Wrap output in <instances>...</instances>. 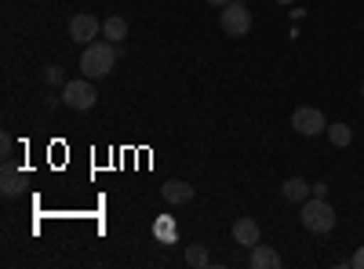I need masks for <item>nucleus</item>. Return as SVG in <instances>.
Listing matches in <instances>:
<instances>
[{"mask_svg":"<svg viewBox=\"0 0 364 269\" xmlns=\"http://www.w3.org/2000/svg\"><path fill=\"white\" fill-rule=\"evenodd\" d=\"M350 265H353V269H364V244H360V251L350 258Z\"/></svg>","mask_w":364,"mask_h":269,"instance_id":"obj_16","label":"nucleus"},{"mask_svg":"<svg viewBox=\"0 0 364 269\" xmlns=\"http://www.w3.org/2000/svg\"><path fill=\"white\" fill-rule=\"evenodd\" d=\"M63 102L70 106V109H91L99 102V92H95V84H91V77H84V80H66V87H63Z\"/></svg>","mask_w":364,"mask_h":269,"instance_id":"obj_4","label":"nucleus"},{"mask_svg":"<svg viewBox=\"0 0 364 269\" xmlns=\"http://www.w3.org/2000/svg\"><path fill=\"white\" fill-rule=\"evenodd\" d=\"M211 8H226V4H233V0H208Z\"/></svg>","mask_w":364,"mask_h":269,"instance_id":"obj_19","label":"nucleus"},{"mask_svg":"<svg viewBox=\"0 0 364 269\" xmlns=\"http://www.w3.org/2000/svg\"><path fill=\"white\" fill-rule=\"evenodd\" d=\"M245 4H248V0H245Z\"/></svg>","mask_w":364,"mask_h":269,"instance_id":"obj_22","label":"nucleus"},{"mask_svg":"<svg viewBox=\"0 0 364 269\" xmlns=\"http://www.w3.org/2000/svg\"><path fill=\"white\" fill-rule=\"evenodd\" d=\"M299 222H302V229H310V233H331L336 229V207H331L324 197H310V200H302V207H299Z\"/></svg>","mask_w":364,"mask_h":269,"instance_id":"obj_2","label":"nucleus"},{"mask_svg":"<svg viewBox=\"0 0 364 269\" xmlns=\"http://www.w3.org/2000/svg\"><path fill=\"white\" fill-rule=\"evenodd\" d=\"M259 236H262V229H259L255 219H237V222H233V241H237V244H245L248 251L259 244Z\"/></svg>","mask_w":364,"mask_h":269,"instance_id":"obj_7","label":"nucleus"},{"mask_svg":"<svg viewBox=\"0 0 364 269\" xmlns=\"http://www.w3.org/2000/svg\"><path fill=\"white\" fill-rule=\"evenodd\" d=\"M219 26L226 37H248L252 29V8L245 4V0H233V4L219 8Z\"/></svg>","mask_w":364,"mask_h":269,"instance_id":"obj_3","label":"nucleus"},{"mask_svg":"<svg viewBox=\"0 0 364 269\" xmlns=\"http://www.w3.org/2000/svg\"><path fill=\"white\" fill-rule=\"evenodd\" d=\"M291 128H295L299 135H306V138H317V135L328 131V121H324V113H321L317 106H299V109L291 113Z\"/></svg>","mask_w":364,"mask_h":269,"instance_id":"obj_5","label":"nucleus"},{"mask_svg":"<svg viewBox=\"0 0 364 269\" xmlns=\"http://www.w3.org/2000/svg\"><path fill=\"white\" fill-rule=\"evenodd\" d=\"M22 186H26L22 171H18L11 160H4V178H0V190H4V197H18V193H22Z\"/></svg>","mask_w":364,"mask_h":269,"instance_id":"obj_11","label":"nucleus"},{"mask_svg":"<svg viewBox=\"0 0 364 269\" xmlns=\"http://www.w3.org/2000/svg\"><path fill=\"white\" fill-rule=\"evenodd\" d=\"M102 33L109 44H120V40H128V18H120V15H109L102 18Z\"/></svg>","mask_w":364,"mask_h":269,"instance_id":"obj_12","label":"nucleus"},{"mask_svg":"<svg viewBox=\"0 0 364 269\" xmlns=\"http://www.w3.org/2000/svg\"><path fill=\"white\" fill-rule=\"evenodd\" d=\"M117 44H106V40H91L84 44L80 51V73L91 77V80H99V77H109L113 66H117Z\"/></svg>","mask_w":364,"mask_h":269,"instance_id":"obj_1","label":"nucleus"},{"mask_svg":"<svg viewBox=\"0 0 364 269\" xmlns=\"http://www.w3.org/2000/svg\"><path fill=\"white\" fill-rule=\"evenodd\" d=\"M248 265L252 269H281V255L273 251L269 244H255L252 255H248Z\"/></svg>","mask_w":364,"mask_h":269,"instance_id":"obj_9","label":"nucleus"},{"mask_svg":"<svg viewBox=\"0 0 364 269\" xmlns=\"http://www.w3.org/2000/svg\"><path fill=\"white\" fill-rule=\"evenodd\" d=\"M360 99H364V84H360Z\"/></svg>","mask_w":364,"mask_h":269,"instance_id":"obj_21","label":"nucleus"},{"mask_svg":"<svg viewBox=\"0 0 364 269\" xmlns=\"http://www.w3.org/2000/svg\"><path fill=\"white\" fill-rule=\"evenodd\" d=\"M281 197H284L288 204H302V200L314 197V186L306 182V178H288V182L281 186Z\"/></svg>","mask_w":364,"mask_h":269,"instance_id":"obj_10","label":"nucleus"},{"mask_svg":"<svg viewBox=\"0 0 364 269\" xmlns=\"http://www.w3.org/2000/svg\"><path fill=\"white\" fill-rule=\"evenodd\" d=\"M314 197H328V182H314Z\"/></svg>","mask_w":364,"mask_h":269,"instance_id":"obj_18","label":"nucleus"},{"mask_svg":"<svg viewBox=\"0 0 364 269\" xmlns=\"http://www.w3.org/2000/svg\"><path fill=\"white\" fill-rule=\"evenodd\" d=\"M99 33H102V22L91 15V11H80V15L70 18V40H77V44H91Z\"/></svg>","mask_w":364,"mask_h":269,"instance_id":"obj_6","label":"nucleus"},{"mask_svg":"<svg viewBox=\"0 0 364 269\" xmlns=\"http://www.w3.org/2000/svg\"><path fill=\"white\" fill-rule=\"evenodd\" d=\"M44 84H48V87H66V73L58 70V66H48V70H44Z\"/></svg>","mask_w":364,"mask_h":269,"instance_id":"obj_14","label":"nucleus"},{"mask_svg":"<svg viewBox=\"0 0 364 269\" xmlns=\"http://www.w3.org/2000/svg\"><path fill=\"white\" fill-rule=\"evenodd\" d=\"M157 233H161V236H168V241H171V236H175V229H171V222H161V226H157Z\"/></svg>","mask_w":364,"mask_h":269,"instance_id":"obj_17","label":"nucleus"},{"mask_svg":"<svg viewBox=\"0 0 364 269\" xmlns=\"http://www.w3.org/2000/svg\"><path fill=\"white\" fill-rule=\"evenodd\" d=\"M161 197H164L168 204H190V200H193V186L182 182V178H168V182L161 186Z\"/></svg>","mask_w":364,"mask_h":269,"instance_id":"obj_8","label":"nucleus"},{"mask_svg":"<svg viewBox=\"0 0 364 269\" xmlns=\"http://www.w3.org/2000/svg\"><path fill=\"white\" fill-rule=\"evenodd\" d=\"M186 262L200 269V265H208V251H204L200 244H190V248H186Z\"/></svg>","mask_w":364,"mask_h":269,"instance_id":"obj_15","label":"nucleus"},{"mask_svg":"<svg viewBox=\"0 0 364 269\" xmlns=\"http://www.w3.org/2000/svg\"><path fill=\"white\" fill-rule=\"evenodd\" d=\"M277 4H295V0H277Z\"/></svg>","mask_w":364,"mask_h":269,"instance_id":"obj_20","label":"nucleus"},{"mask_svg":"<svg viewBox=\"0 0 364 269\" xmlns=\"http://www.w3.org/2000/svg\"><path fill=\"white\" fill-rule=\"evenodd\" d=\"M324 135H328V142L336 146V149H346V146L353 142V131H350V124H343V121H339V124H328Z\"/></svg>","mask_w":364,"mask_h":269,"instance_id":"obj_13","label":"nucleus"}]
</instances>
